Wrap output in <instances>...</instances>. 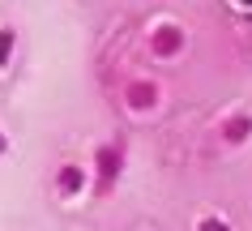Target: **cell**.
<instances>
[{
	"instance_id": "1",
	"label": "cell",
	"mask_w": 252,
	"mask_h": 231,
	"mask_svg": "<svg viewBox=\"0 0 252 231\" xmlns=\"http://www.w3.org/2000/svg\"><path fill=\"white\" fill-rule=\"evenodd\" d=\"M180 47H184V30H175V26H158L154 34H150V52L162 56V60H167V56H175Z\"/></svg>"
},
{
	"instance_id": "2",
	"label": "cell",
	"mask_w": 252,
	"mask_h": 231,
	"mask_svg": "<svg viewBox=\"0 0 252 231\" xmlns=\"http://www.w3.org/2000/svg\"><path fill=\"white\" fill-rule=\"evenodd\" d=\"M120 163H124V150L120 146H103L98 150V180H103V189L120 176Z\"/></svg>"
},
{
	"instance_id": "3",
	"label": "cell",
	"mask_w": 252,
	"mask_h": 231,
	"mask_svg": "<svg viewBox=\"0 0 252 231\" xmlns=\"http://www.w3.org/2000/svg\"><path fill=\"white\" fill-rule=\"evenodd\" d=\"M56 189H60V197H77L81 189H86V171L81 167H60V176H56Z\"/></svg>"
},
{
	"instance_id": "4",
	"label": "cell",
	"mask_w": 252,
	"mask_h": 231,
	"mask_svg": "<svg viewBox=\"0 0 252 231\" xmlns=\"http://www.w3.org/2000/svg\"><path fill=\"white\" fill-rule=\"evenodd\" d=\"M248 133H252V116H231V120L222 124V137L231 141V146H239Z\"/></svg>"
},
{
	"instance_id": "5",
	"label": "cell",
	"mask_w": 252,
	"mask_h": 231,
	"mask_svg": "<svg viewBox=\"0 0 252 231\" xmlns=\"http://www.w3.org/2000/svg\"><path fill=\"white\" fill-rule=\"evenodd\" d=\"M128 99H133V107H150L154 103V86H146V82L128 86Z\"/></svg>"
},
{
	"instance_id": "6",
	"label": "cell",
	"mask_w": 252,
	"mask_h": 231,
	"mask_svg": "<svg viewBox=\"0 0 252 231\" xmlns=\"http://www.w3.org/2000/svg\"><path fill=\"white\" fill-rule=\"evenodd\" d=\"M13 26H0V68H9V56H13Z\"/></svg>"
},
{
	"instance_id": "7",
	"label": "cell",
	"mask_w": 252,
	"mask_h": 231,
	"mask_svg": "<svg viewBox=\"0 0 252 231\" xmlns=\"http://www.w3.org/2000/svg\"><path fill=\"white\" fill-rule=\"evenodd\" d=\"M197 231H231V227H226V218H201V223H197Z\"/></svg>"
},
{
	"instance_id": "8",
	"label": "cell",
	"mask_w": 252,
	"mask_h": 231,
	"mask_svg": "<svg viewBox=\"0 0 252 231\" xmlns=\"http://www.w3.org/2000/svg\"><path fill=\"white\" fill-rule=\"evenodd\" d=\"M4 150H9V141H4V133H0V154H4Z\"/></svg>"
}]
</instances>
